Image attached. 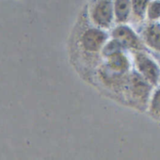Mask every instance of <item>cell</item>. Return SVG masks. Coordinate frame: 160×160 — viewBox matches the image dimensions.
Wrapping results in <instances>:
<instances>
[{
	"instance_id": "ba28073f",
	"label": "cell",
	"mask_w": 160,
	"mask_h": 160,
	"mask_svg": "<svg viewBox=\"0 0 160 160\" xmlns=\"http://www.w3.org/2000/svg\"><path fill=\"white\" fill-rule=\"evenodd\" d=\"M143 40L151 49L160 52V24L151 23L143 32Z\"/></svg>"
},
{
	"instance_id": "7a4b0ae2",
	"label": "cell",
	"mask_w": 160,
	"mask_h": 160,
	"mask_svg": "<svg viewBox=\"0 0 160 160\" xmlns=\"http://www.w3.org/2000/svg\"><path fill=\"white\" fill-rule=\"evenodd\" d=\"M137 72L152 86L157 85L160 80V66L146 53L138 51L135 55Z\"/></svg>"
},
{
	"instance_id": "30bf717a",
	"label": "cell",
	"mask_w": 160,
	"mask_h": 160,
	"mask_svg": "<svg viewBox=\"0 0 160 160\" xmlns=\"http://www.w3.org/2000/svg\"><path fill=\"white\" fill-rule=\"evenodd\" d=\"M150 0H131V7L133 14L138 18H143L147 13V9Z\"/></svg>"
},
{
	"instance_id": "8992f818",
	"label": "cell",
	"mask_w": 160,
	"mask_h": 160,
	"mask_svg": "<svg viewBox=\"0 0 160 160\" xmlns=\"http://www.w3.org/2000/svg\"><path fill=\"white\" fill-rule=\"evenodd\" d=\"M98 74L103 84L115 91H119L126 87L128 75H129L128 73L123 74V73L115 72L110 69H108L106 64L100 68Z\"/></svg>"
},
{
	"instance_id": "5b68a950",
	"label": "cell",
	"mask_w": 160,
	"mask_h": 160,
	"mask_svg": "<svg viewBox=\"0 0 160 160\" xmlns=\"http://www.w3.org/2000/svg\"><path fill=\"white\" fill-rule=\"evenodd\" d=\"M112 37L119 41L124 48L134 49L137 51L143 49V45L139 38L137 36L135 31L127 26L121 25L117 27L112 32Z\"/></svg>"
},
{
	"instance_id": "52a82bcc",
	"label": "cell",
	"mask_w": 160,
	"mask_h": 160,
	"mask_svg": "<svg viewBox=\"0 0 160 160\" xmlns=\"http://www.w3.org/2000/svg\"><path fill=\"white\" fill-rule=\"evenodd\" d=\"M106 59H107L106 65L111 71L123 74H127L129 72L131 63L128 57L123 53V51L116 53L107 58Z\"/></svg>"
},
{
	"instance_id": "277c9868",
	"label": "cell",
	"mask_w": 160,
	"mask_h": 160,
	"mask_svg": "<svg viewBox=\"0 0 160 160\" xmlns=\"http://www.w3.org/2000/svg\"><path fill=\"white\" fill-rule=\"evenodd\" d=\"M108 41V34L99 28H89L80 37V44L88 53H97L102 50Z\"/></svg>"
},
{
	"instance_id": "8fae6325",
	"label": "cell",
	"mask_w": 160,
	"mask_h": 160,
	"mask_svg": "<svg viewBox=\"0 0 160 160\" xmlns=\"http://www.w3.org/2000/svg\"><path fill=\"white\" fill-rule=\"evenodd\" d=\"M123 48L124 47L121 44V42L119 41H117L116 39H113V40L106 42V44L102 48L101 52H102V55L107 58L116 53L122 52L123 50Z\"/></svg>"
},
{
	"instance_id": "7c38bea8",
	"label": "cell",
	"mask_w": 160,
	"mask_h": 160,
	"mask_svg": "<svg viewBox=\"0 0 160 160\" xmlns=\"http://www.w3.org/2000/svg\"><path fill=\"white\" fill-rule=\"evenodd\" d=\"M150 111L152 115L160 117V88L152 92L150 98Z\"/></svg>"
},
{
	"instance_id": "6da1fadb",
	"label": "cell",
	"mask_w": 160,
	"mask_h": 160,
	"mask_svg": "<svg viewBox=\"0 0 160 160\" xmlns=\"http://www.w3.org/2000/svg\"><path fill=\"white\" fill-rule=\"evenodd\" d=\"M152 85L138 72H132L128 75L126 88L132 99L139 104H146L152 95Z\"/></svg>"
},
{
	"instance_id": "9c48e42d",
	"label": "cell",
	"mask_w": 160,
	"mask_h": 160,
	"mask_svg": "<svg viewBox=\"0 0 160 160\" xmlns=\"http://www.w3.org/2000/svg\"><path fill=\"white\" fill-rule=\"evenodd\" d=\"M113 3L115 20L120 24L126 23L132 12L131 0H115Z\"/></svg>"
},
{
	"instance_id": "3957f363",
	"label": "cell",
	"mask_w": 160,
	"mask_h": 160,
	"mask_svg": "<svg viewBox=\"0 0 160 160\" xmlns=\"http://www.w3.org/2000/svg\"><path fill=\"white\" fill-rule=\"evenodd\" d=\"M92 22L102 28H108L111 26L114 17V3L111 0H98L92 10Z\"/></svg>"
},
{
	"instance_id": "4fadbf2b",
	"label": "cell",
	"mask_w": 160,
	"mask_h": 160,
	"mask_svg": "<svg viewBox=\"0 0 160 160\" xmlns=\"http://www.w3.org/2000/svg\"><path fill=\"white\" fill-rule=\"evenodd\" d=\"M146 15L151 21H156L160 18V0H153L150 2Z\"/></svg>"
}]
</instances>
